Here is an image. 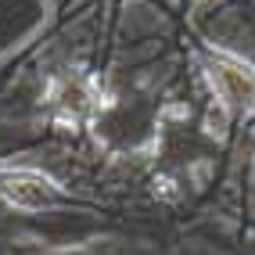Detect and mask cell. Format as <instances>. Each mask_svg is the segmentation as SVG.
<instances>
[{
  "label": "cell",
  "mask_w": 255,
  "mask_h": 255,
  "mask_svg": "<svg viewBox=\"0 0 255 255\" xmlns=\"http://www.w3.org/2000/svg\"><path fill=\"white\" fill-rule=\"evenodd\" d=\"M0 191L18 209H47L58 198V187L43 173H36V169H14V173H7L0 180Z\"/></svg>",
  "instance_id": "2"
},
{
  "label": "cell",
  "mask_w": 255,
  "mask_h": 255,
  "mask_svg": "<svg viewBox=\"0 0 255 255\" xmlns=\"http://www.w3.org/2000/svg\"><path fill=\"white\" fill-rule=\"evenodd\" d=\"M209 79L216 94L223 97V105L230 108H255V69L237 58H227V54H216L209 61Z\"/></svg>",
  "instance_id": "1"
}]
</instances>
